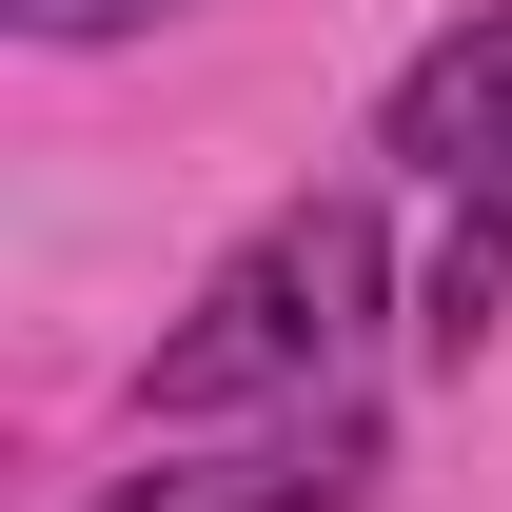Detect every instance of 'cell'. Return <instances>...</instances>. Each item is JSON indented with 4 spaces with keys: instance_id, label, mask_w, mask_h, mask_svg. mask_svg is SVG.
I'll use <instances>...</instances> for the list:
<instances>
[{
    "instance_id": "cell-3",
    "label": "cell",
    "mask_w": 512,
    "mask_h": 512,
    "mask_svg": "<svg viewBox=\"0 0 512 512\" xmlns=\"http://www.w3.org/2000/svg\"><path fill=\"white\" fill-rule=\"evenodd\" d=\"M394 158H414V178H512V0H473V20H453L434 60L394 79Z\"/></svg>"
},
{
    "instance_id": "cell-2",
    "label": "cell",
    "mask_w": 512,
    "mask_h": 512,
    "mask_svg": "<svg viewBox=\"0 0 512 512\" xmlns=\"http://www.w3.org/2000/svg\"><path fill=\"white\" fill-rule=\"evenodd\" d=\"M355 473H375V434H355V394H316V414H276L256 453H158V473H119L99 512H355Z\"/></svg>"
},
{
    "instance_id": "cell-4",
    "label": "cell",
    "mask_w": 512,
    "mask_h": 512,
    "mask_svg": "<svg viewBox=\"0 0 512 512\" xmlns=\"http://www.w3.org/2000/svg\"><path fill=\"white\" fill-rule=\"evenodd\" d=\"M493 316H512V178H473V197H453V256H434V316H414V335L473 375V335H493Z\"/></svg>"
},
{
    "instance_id": "cell-5",
    "label": "cell",
    "mask_w": 512,
    "mask_h": 512,
    "mask_svg": "<svg viewBox=\"0 0 512 512\" xmlns=\"http://www.w3.org/2000/svg\"><path fill=\"white\" fill-rule=\"evenodd\" d=\"M20 40H138V20H178V0H0Z\"/></svg>"
},
{
    "instance_id": "cell-1",
    "label": "cell",
    "mask_w": 512,
    "mask_h": 512,
    "mask_svg": "<svg viewBox=\"0 0 512 512\" xmlns=\"http://www.w3.org/2000/svg\"><path fill=\"white\" fill-rule=\"evenodd\" d=\"M375 197H296V217H256L217 276H197V316L138 355V434H217V414H316L355 375V335H375Z\"/></svg>"
}]
</instances>
